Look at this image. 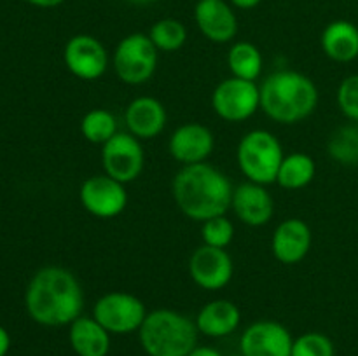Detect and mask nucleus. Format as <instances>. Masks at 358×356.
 I'll return each instance as SVG.
<instances>
[{"instance_id":"nucleus-1","label":"nucleus","mask_w":358,"mask_h":356,"mask_svg":"<svg viewBox=\"0 0 358 356\" xmlns=\"http://www.w3.org/2000/svg\"><path fill=\"white\" fill-rule=\"evenodd\" d=\"M24 307L42 327H65L83 316L84 292L69 269L48 265L38 269L24 293Z\"/></svg>"},{"instance_id":"nucleus-2","label":"nucleus","mask_w":358,"mask_h":356,"mask_svg":"<svg viewBox=\"0 0 358 356\" xmlns=\"http://www.w3.org/2000/svg\"><path fill=\"white\" fill-rule=\"evenodd\" d=\"M234 187L226 173L208 163L182 166L171 181L175 205L187 218L206 222L226 215L233 201Z\"/></svg>"},{"instance_id":"nucleus-3","label":"nucleus","mask_w":358,"mask_h":356,"mask_svg":"<svg viewBox=\"0 0 358 356\" xmlns=\"http://www.w3.org/2000/svg\"><path fill=\"white\" fill-rule=\"evenodd\" d=\"M259 87L261 110L280 124H297L308 119L320 100L317 84L296 70L269 73Z\"/></svg>"},{"instance_id":"nucleus-4","label":"nucleus","mask_w":358,"mask_h":356,"mask_svg":"<svg viewBox=\"0 0 358 356\" xmlns=\"http://www.w3.org/2000/svg\"><path fill=\"white\" fill-rule=\"evenodd\" d=\"M194 320L173 309H154L147 313L138 339L147 356H187L198 346Z\"/></svg>"},{"instance_id":"nucleus-5","label":"nucleus","mask_w":358,"mask_h":356,"mask_svg":"<svg viewBox=\"0 0 358 356\" xmlns=\"http://www.w3.org/2000/svg\"><path fill=\"white\" fill-rule=\"evenodd\" d=\"M285 157L280 140L268 129H252L240 140L236 161L248 181L261 185L276 184L278 170Z\"/></svg>"},{"instance_id":"nucleus-6","label":"nucleus","mask_w":358,"mask_h":356,"mask_svg":"<svg viewBox=\"0 0 358 356\" xmlns=\"http://www.w3.org/2000/svg\"><path fill=\"white\" fill-rule=\"evenodd\" d=\"M159 51L147 34H129L119 40L112 54V66L121 82L140 86L152 79Z\"/></svg>"},{"instance_id":"nucleus-7","label":"nucleus","mask_w":358,"mask_h":356,"mask_svg":"<svg viewBox=\"0 0 358 356\" xmlns=\"http://www.w3.org/2000/svg\"><path fill=\"white\" fill-rule=\"evenodd\" d=\"M145 316V304L128 292H108L93 306V318L110 335L138 332Z\"/></svg>"},{"instance_id":"nucleus-8","label":"nucleus","mask_w":358,"mask_h":356,"mask_svg":"<svg viewBox=\"0 0 358 356\" xmlns=\"http://www.w3.org/2000/svg\"><path fill=\"white\" fill-rule=\"evenodd\" d=\"M212 107L222 121L243 122L261 108V87L255 80L231 75L213 89Z\"/></svg>"},{"instance_id":"nucleus-9","label":"nucleus","mask_w":358,"mask_h":356,"mask_svg":"<svg viewBox=\"0 0 358 356\" xmlns=\"http://www.w3.org/2000/svg\"><path fill=\"white\" fill-rule=\"evenodd\" d=\"M145 164L142 140L128 131H119L105 145H101L103 173L121 184H131L142 175Z\"/></svg>"},{"instance_id":"nucleus-10","label":"nucleus","mask_w":358,"mask_h":356,"mask_svg":"<svg viewBox=\"0 0 358 356\" xmlns=\"http://www.w3.org/2000/svg\"><path fill=\"white\" fill-rule=\"evenodd\" d=\"M63 61H65L66 70L73 77L86 80V82H93L105 75L108 65H110V56L100 38L87 34H79L70 37L65 44Z\"/></svg>"},{"instance_id":"nucleus-11","label":"nucleus","mask_w":358,"mask_h":356,"mask_svg":"<svg viewBox=\"0 0 358 356\" xmlns=\"http://www.w3.org/2000/svg\"><path fill=\"white\" fill-rule=\"evenodd\" d=\"M83 208L96 218H115L128 206L126 185L108 175H93L79 188Z\"/></svg>"},{"instance_id":"nucleus-12","label":"nucleus","mask_w":358,"mask_h":356,"mask_svg":"<svg viewBox=\"0 0 358 356\" xmlns=\"http://www.w3.org/2000/svg\"><path fill=\"white\" fill-rule=\"evenodd\" d=\"M234 274V262L226 248L201 244L189 258V276L203 290L217 292L229 285Z\"/></svg>"},{"instance_id":"nucleus-13","label":"nucleus","mask_w":358,"mask_h":356,"mask_svg":"<svg viewBox=\"0 0 358 356\" xmlns=\"http://www.w3.org/2000/svg\"><path fill=\"white\" fill-rule=\"evenodd\" d=\"M294 337L285 325L273 320L254 321L240 337L241 356H290Z\"/></svg>"},{"instance_id":"nucleus-14","label":"nucleus","mask_w":358,"mask_h":356,"mask_svg":"<svg viewBox=\"0 0 358 356\" xmlns=\"http://www.w3.org/2000/svg\"><path fill=\"white\" fill-rule=\"evenodd\" d=\"M215 147L213 133L199 122H185L171 133L168 140L170 156L182 166L206 163Z\"/></svg>"},{"instance_id":"nucleus-15","label":"nucleus","mask_w":358,"mask_h":356,"mask_svg":"<svg viewBox=\"0 0 358 356\" xmlns=\"http://www.w3.org/2000/svg\"><path fill=\"white\" fill-rule=\"evenodd\" d=\"M234 215L248 227H262L275 215V201L266 185L245 181L234 187L231 201Z\"/></svg>"},{"instance_id":"nucleus-16","label":"nucleus","mask_w":358,"mask_h":356,"mask_svg":"<svg viewBox=\"0 0 358 356\" xmlns=\"http://www.w3.org/2000/svg\"><path fill=\"white\" fill-rule=\"evenodd\" d=\"M311 241H313V234L304 220L285 218L276 225L273 232V257L283 265L299 264L310 253Z\"/></svg>"},{"instance_id":"nucleus-17","label":"nucleus","mask_w":358,"mask_h":356,"mask_svg":"<svg viewBox=\"0 0 358 356\" xmlns=\"http://www.w3.org/2000/svg\"><path fill=\"white\" fill-rule=\"evenodd\" d=\"M194 21L199 31L215 44L233 42L238 34L236 14L226 0H198Z\"/></svg>"},{"instance_id":"nucleus-18","label":"nucleus","mask_w":358,"mask_h":356,"mask_svg":"<svg viewBox=\"0 0 358 356\" xmlns=\"http://www.w3.org/2000/svg\"><path fill=\"white\" fill-rule=\"evenodd\" d=\"M124 122L128 133L138 140L156 138L166 128V108L157 98L138 96L126 107Z\"/></svg>"},{"instance_id":"nucleus-19","label":"nucleus","mask_w":358,"mask_h":356,"mask_svg":"<svg viewBox=\"0 0 358 356\" xmlns=\"http://www.w3.org/2000/svg\"><path fill=\"white\" fill-rule=\"evenodd\" d=\"M199 334L212 339L234 334L241 323V311L233 300L215 299L206 302L194 318Z\"/></svg>"},{"instance_id":"nucleus-20","label":"nucleus","mask_w":358,"mask_h":356,"mask_svg":"<svg viewBox=\"0 0 358 356\" xmlns=\"http://www.w3.org/2000/svg\"><path fill=\"white\" fill-rule=\"evenodd\" d=\"M69 342L77 356H107L110 334L93 316H79L69 325Z\"/></svg>"},{"instance_id":"nucleus-21","label":"nucleus","mask_w":358,"mask_h":356,"mask_svg":"<svg viewBox=\"0 0 358 356\" xmlns=\"http://www.w3.org/2000/svg\"><path fill=\"white\" fill-rule=\"evenodd\" d=\"M320 44L332 61H353L358 58V27L346 20L332 21L322 31Z\"/></svg>"},{"instance_id":"nucleus-22","label":"nucleus","mask_w":358,"mask_h":356,"mask_svg":"<svg viewBox=\"0 0 358 356\" xmlns=\"http://www.w3.org/2000/svg\"><path fill=\"white\" fill-rule=\"evenodd\" d=\"M317 175V163L304 152H294L283 157L276 184L287 191H299L308 187Z\"/></svg>"},{"instance_id":"nucleus-23","label":"nucleus","mask_w":358,"mask_h":356,"mask_svg":"<svg viewBox=\"0 0 358 356\" xmlns=\"http://www.w3.org/2000/svg\"><path fill=\"white\" fill-rule=\"evenodd\" d=\"M227 66L233 77L245 80H257L264 68L261 49L247 40L234 42L227 52Z\"/></svg>"},{"instance_id":"nucleus-24","label":"nucleus","mask_w":358,"mask_h":356,"mask_svg":"<svg viewBox=\"0 0 358 356\" xmlns=\"http://www.w3.org/2000/svg\"><path fill=\"white\" fill-rule=\"evenodd\" d=\"M80 133L84 140L94 145H105L119 133L117 119L107 108H93L80 119Z\"/></svg>"},{"instance_id":"nucleus-25","label":"nucleus","mask_w":358,"mask_h":356,"mask_svg":"<svg viewBox=\"0 0 358 356\" xmlns=\"http://www.w3.org/2000/svg\"><path fill=\"white\" fill-rule=\"evenodd\" d=\"M331 159L343 166H358V124L341 126L331 135L327 142Z\"/></svg>"},{"instance_id":"nucleus-26","label":"nucleus","mask_w":358,"mask_h":356,"mask_svg":"<svg viewBox=\"0 0 358 356\" xmlns=\"http://www.w3.org/2000/svg\"><path fill=\"white\" fill-rule=\"evenodd\" d=\"M156 45L157 51L163 52H175L178 49L184 47L187 42V28L182 21L175 20V17H163L157 20L156 23L150 27L149 34H147Z\"/></svg>"},{"instance_id":"nucleus-27","label":"nucleus","mask_w":358,"mask_h":356,"mask_svg":"<svg viewBox=\"0 0 358 356\" xmlns=\"http://www.w3.org/2000/svg\"><path fill=\"white\" fill-rule=\"evenodd\" d=\"M290 356H336L334 342L322 332H306L294 339Z\"/></svg>"},{"instance_id":"nucleus-28","label":"nucleus","mask_w":358,"mask_h":356,"mask_svg":"<svg viewBox=\"0 0 358 356\" xmlns=\"http://www.w3.org/2000/svg\"><path fill=\"white\" fill-rule=\"evenodd\" d=\"M203 244L213 248H227L234 239V223L226 215L213 216L201 223Z\"/></svg>"},{"instance_id":"nucleus-29","label":"nucleus","mask_w":358,"mask_h":356,"mask_svg":"<svg viewBox=\"0 0 358 356\" xmlns=\"http://www.w3.org/2000/svg\"><path fill=\"white\" fill-rule=\"evenodd\" d=\"M338 107L346 119L358 124V73L341 80L338 87Z\"/></svg>"},{"instance_id":"nucleus-30","label":"nucleus","mask_w":358,"mask_h":356,"mask_svg":"<svg viewBox=\"0 0 358 356\" xmlns=\"http://www.w3.org/2000/svg\"><path fill=\"white\" fill-rule=\"evenodd\" d=\"M187 356H222V353L210 346H196Z\"/></svg>"},{"instance_id":"nucleus-31","label":"nucleus","mask_w":358,"mask_h":356,"mask_svg":"<svg viewBox=\"0 0 358 356\" xmlns=\"http://www.w3.org/2000/svg\"><path fill=\"white\" fill-rule=\"evenodd\" d=\"M24 2L34 7H41V9H52V7L62 6L65 0H24Z\"/></svg>"},{"instance_id":"nucleus-32","label":"nucleus","mask_w":358,"mask_h":356,"mask_svg":"<svg viewBox=\"0 0 358 356\" xmlns=\"http://www.w3.org/2000/svg\"><path fill=\"white\" fill-rule=\"evenodd\" d=\"M10 348V335L3 327H0V356H6Z\"/></svg>"},{"instance_id":"nucleus-33","label":"nucleus","mask_w":358,"mask_h":356,"mask_svg":"<svg viewBox=\"0 0 358 356\" xmlns=\"http://www.w3.org/2000/svg\"><path fill=\"white\" fill-rule=\"evenodd\" d=\"M231 6H234L236 9H254V7H257L259 3L262 2V0H229Z\"/></svg>"},{"instance_id":"nucleus-34","label":"nucleus","mask_w":358,"mask_h":356,"mask_svg":"<svg viewBox=\"0 0 358 356\" xmlns=\"http://www.w3.org/2000/svg\"><path fill=\"white\" fill-rule=\"evenodd\" d=\"M128 3H131V6H149V3L156 2V0H126Z\"/></svg>"}]
</instances>
